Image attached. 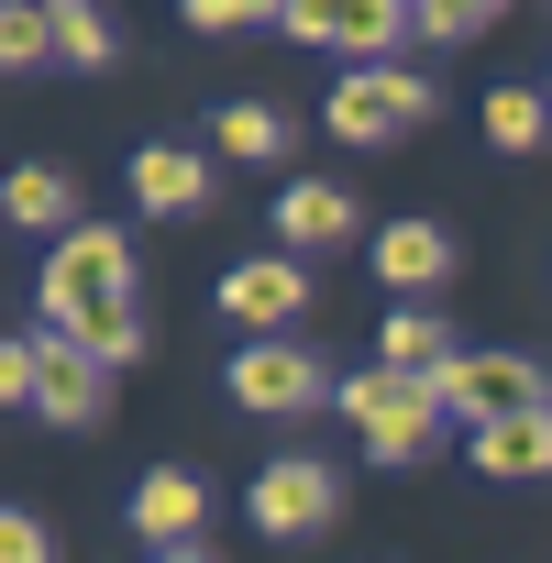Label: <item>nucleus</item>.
I'll return each instance as SVG.
<instances>
[{"label": "nucleus", "mask_w": 552, "mask_h": 563, "mask_svg": "<svg viewBox=\"0 0 552 563\" xmlns=\"http://www.w3.org/2000/svg\"><path fill=\"white\" fill-rule=\"evenodd\" d=\"M45 321H56V343H89L100 365H133L144 354V310H133V243L111 232V221H78V232H56V254H45Z\"/></svg>", "instance_id": "nucleus-1"}, {"label": "nucleus", "mask_w": 552, "mask_h": 563, "mask_svg": "<svg viewBox=\"0 0 552 563\" xmlns=\"http://www.w3.org/2000/svg\"><path fill=\"white\" fill-rule=\"evenodd\" d=\"M332 409L365 431V453H376V464H420V453H431V431L453 420V409H442V376H398V365L343 376V387H332Z\"/></svg>", "instance_id": "nucleus-2"}, {"label": "nucleus", "mask_w": 552, "mask_h": 563, "mask_svg": "<svg viewBox=\"0 0 552 563\" xmlns=\"http://www.w3.org/2000/svg\"><path fill=\"white\" fill-rule=\"evenodd\" d=\"M321 122H332L343 144H398V133L431 122V78H420V67H387V56H354L343 89L321 100Z\"/></svg>", "instance_id": "nucleus-3"}, {"label": "nucleus", "mask_w": 552, "mask_h": 563, "mask_svg": "<svg viewBox=\"0 0 552 563\" xmlns=\"http://www.w3.org/2000/svg\"><path fill=\"white\" fill-rule=\"evenodd\" d=\"M442 409L453 420H519V409H552V365L541 354H453L442 365Z\"/></svg>", "instance_id": "nucleus-4"}, {"label": "nucleus", "mask_w": 552, "mask_h": 563, "mask_svg": "<svg viewBox=\"0 0 552 563\" xmlns=\"http://www.w3.org/2000/svg\"><path fill=\"white\" fill-rule=\"evenodd\" d=\"M332 519H343V475H332L321 453H288V464L254 475V530H265V541H321Z\"/></svg>", "instance_id": "nucleus-5"}, {"label": "nucleus", "mask_w": 552, "mask_h": 563, "mask_svg": "<svg viewBox=\"0 0 552 563\" xmlns=\"http://www.w3.org/2000/svg\"><path fill=\"white\" fill-rule=\"evenodd\" d=\"M232 398H243V409H265V420H299V409H321V398H332V376H321V354L254 332V343L232 354Z\"/></svg>", "instance_id": "nucleus-6"}, {"label": "nucleus", "mask_w": 552, "mask_h": 563, "mask_svg": "<svg viewBox=\"0 0 552 563\" xmlns=\"http://www.w3.org/2000/svg\"><path fill=\"white\" fill-rule=\"evenodd\" d=\"M299 310H310V265H299V254H243V265H221V321L288 332Z\"/></svg>", "instance_id": "nucleus-7"}, {"label": "nucleus", "mask_w": 552, "mask_h": 563, "mask_svg": "<svg viewBox=\"0 0 552 563\" xmlns=\"http://www.w3.org/2000/svg\"><path fill=\"white\" fill-rule=\"evenodd\" d=\"M398 23H420L409 0H288V34L299 45H332V56H387Z\"/></svg>", "instance_id": "nucleus-8"}, {"label": "nucleus", "mask_w": 552, "mask_h": 563, "mask_svg": "<svg viewBox=\"0 0 552 563\" xmlns=\"http://www.w3.org/2000/svg\"><path fill=\"white\" fill-rule=\"evenodd\" d=\"M34 409H45L56 431H89V420L111 409V365H100L89 343H45V387H34Z\"/></svg>", "instance_id": "nucleus-9"}, {"label": "nucleus", "mask_w": 552, "mask_h": 563, "mask_svg": "<svg viewBox=\"0 0 552 563\" xmlns=\"http://www.w3.org/2000/svg\"><path fill=\"white\" fill-rule=\"evenodd\" d=\"M276 243H288V254L354 243V188H332V177H299L288 199H276Z\"/></svg>", "instance_id": "nucleus-10"}, {"label": "nucleus", "mask_w": 552, "mask_h": 563, "mask_svg": "<svg viewBox=\"0 0 552 563\" xmlns=\"http://www.w3.org/2000/svg\"><path fill=\"white\" fill-rule=\"evenodd\" d=\"M199 519H210V486H199V475L155 464V475L133 486V530H144V541H199Z\"/></svg>", "instance_id": "nucleus-11"}, {"label": "nucleus", "mask_w": 552, "mask_h": 563, "mask_svg": "<svg viewBox=\"0 0 552 563\" xmlns=\"http://www.w3.org/2000/svg\"><path fill=\"white\" fill-rule=\"evenodd\" d=\"M475 475H497V486H519V475H552V409L486 420V431H475Z\"/></svg>", "instance_id": "nucleus-12"}, {"label": "nucleus", "mask_w": 552, "mask_h": 563, "mask_svg": "<svg viewBox=\"0 0 552 563\" xmlns=\"http://www.w3.org/2000/svg\"><path fill=\"white\" fill-rule=\"evenodd\" d=\"M376 276H387V288H442V276H453V232L442 221H387L376 232Z\"/></svg>", "instance_id": "nucleus-13"}, {"label": "nucleus", "mask_w": 552, "mask_h": 563, "mask_svg": "<svg viewBox=\"0 0 552 563\" xmlns=\"http://www.w3.org/2000/svg\"><path fill=\"white\" fill-rule=\"evenodd\" d=\"M133 199H144L155 221H177V210L210 199V166H199L188 144H144V155H133Z\"/></svg>", "instance_id": "nucleus-14"}, {"label": "nucleus", "mask_w": 552, "mask_h": 563, "mask_svg": "<svg viewBox=\"0 0 552 563\" xmlns=\"http://www.w3.org/2000/svg\"><path fill=\"white\" fill-rule=\"evenodd\" d=\"M0 210H12L23 232H78V177H67V166H12Z\"/></svg>", "instance_id": "nucleus-15"}, {"label": "nucleus", "mask_w": 552, "mask_h": 563, "mask_svg": "<svg viewBox=\"0 0 552 563\" xmlns=\"http://www.w3.org/2000/svg\"><path fill=\"white\" fill-rule=\"evenodd\" d=\"M486 144L497 155H541L552 144V89H530V78L519 89H486Z\"/></svg>", "instance_id": "nucleus-16"}, {"label": "nucleus", "mask_w": 552, "mask_h": 563, "mask_svg": "<svg viewBox=\"0 0 552 563\" xmlns=\"http://www.w3.org/2000/svg\"><path fill=\"white\" fill-rule=\"evenodd\" d=\"M376 365H398V376H442V365H453V343H442V321H431V310H398V321L376 332Z\"/></svg>", "instance_id": "nucleus-17"}, {"label": "nucleus", "mask_w": 552, "mask_h": 563, "mask_svg": "<svg viewBox=\"0 0 552 563\" xmlns=\"http://www.w3.org/2000/svg\"><path fill=\"white\" fill-rule=\"evenodd\" d=\"M221 155L276 166V155H288V111H276V100H232V111H221Z\"/></svg>", "instance_id": "nucleus-18"}, {"label": "nucleus", "mask_w": 552, "mask_h": 563, "mask_svg": "<svg viewBox=\"0 0 552 563\" xmlns=\"http://www.w3.org/2000/svg\"><path fill=\"white\" fill-rule=\"evenodd\" d=\"M56 56V0H0V67H45Z\"/></svg>", "instance_id": "nucleus-19"}, {"label": "nucleus", "mask_w": 552, "mask_h": 563, "mask_svg": "<svg viewBox=\"0 0 552 563\" xmlns=\"http://www.w3.org/2000/svg\"><path fill=\"white\" fill-rule=\"evenodd\" d=\"M56 56L67 67H111V23L89 12V0H56Z\"/></svg>", "instance_id": "nucleus-20"}, {"label": "nucleus", "mask_w": 552, "mask_h": 563, "mask_svg": "<svg viewBox=\"0 0 552 563\" xmlns=\"http://www.w3.org/2000/svg\"><path fill=\"white\" fill-rule=\"evenodd\" d=\"M409 12H420L431 45H464V34H486V23L508 12V0H409Z\"/></svg>", "instance_id": "nucleus-21"}, {"label": "nucleus", "mask_w": 552, "mask_h": 563, "mask_svg": "<svg viewBox=\"0 0 552 563\" xmlns=\"http://www.w3.org/2000/svg\"><path fill=\"white\" fill-rule=\"evenodd\" d=\"M34 387H45V343H0V398L34 409Z\"/></svg>", "instance_id": "nucleus-22"}, {"label": "nucleus", "mask_w": 552, "mask_h": 563, "mask_svg": "<svg viewBox=\"0 0 552 563\" xmlns=\"http://www.w3.org/2000/svg\"><path fill=\"white\" fill-rule=\"evenodd\" d=\"M0 563H56V530L34 508H12V519H0Z\"/></svg>", "instance_id": "nucleus-23"}, {"label": "nucleus", "mask_w": 552, "mask_h": 563, "mask_svg": "<svg viewBox=\"0 0 552 563\" xmlns=\"http://www.w3.org/2000/svg\"><path fill=\"white\" fill-rule=\"evenodd\" d=\"M188 23H199V34H243V23H254V0H188Z\"/></svg>", "instance_id": "nucleus-24"}, {"label": "nucleus", "mask_w": 552, "mask_h": 563, "mask_svg": "<svg viewBox=\"0 0 552 563\" xmlns=\"http://www.w3.org/2000/svg\"><path fill=\"white\" fill-rule=\"evenodd\" d=\"M144 563H221V552H210V541H155Z\"/></svg>", "instance_id": "nucleus-25"}, {"label": "nucleus", "mask_w": 552, "mask_h": 563, "mask_svg": "<svg viewBox=\"0 0 552 563\" xmlns=\"http://www.w3.org/2000/svg\"><path fill=\"white\" fill-rule=\"evenodd\" d=\"M541 89H552V78H541Z\"/></svg>", "instance_id": "nucleus-26"}]
</instances>
